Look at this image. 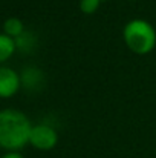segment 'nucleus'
I'll return each mask as SVG.
<instances>
[{"instance_id": "1", "label": "nucleus", "mask_w": 156, "mask_h": 158, "mask_svg": "<svg viewBox=\"0 0 156 158\" xmlns=\"http://www.w3.org/2000/svg\"><path fill=\"white\" fill-rule=\"evenodd\" d=\"M31 129V121L23 112L17 109L0 110V148L17 152L29 143Z\"/></svg>"}, {"instance_id": "2", "label": "nucleus", "mask_w": 156, "mask_h": 158, "mask_svg": "<svg viewBox=\"0 0 156 158\" xmlns=\"http://www.w3.org/2000/svg\"><path fill=\"white\" fill-rule=\"evenodd\" d=\"M122 37H124L127 48L132 52L139 54V55L149 54L156 45L155 28L142 19L130 20L124 26Z\"/></svg>"}, {"instance_id": "3", "label": "nucleus", "mask_w": 156, "mask_h": 158, "mask_svg": "<svg viewBox=\"0 0 156 158\" xmlns=\"http://www.w3.org/2000/svg\"><path fill=\"white\" fill-rule=\"evenodd\" d=\"M58 141V134L57 131L48 126V124H37L32 126L31 129V135H29V143L40 149V151H51L52 148H55Z\"/></svg>"}, {"instance_id": "4", "label": "nucleus", "mask_w": 156, "mask_h": 158, "mask_svg": "<svg viewBox=\"0 0 156 158\" xmlns=\"http://www.w3.org/2000/svg\"><path fill=\"white\" fill-rule=\"evenodd\" d=\"M20 88V77L18 74L8 68L0 66V97H11Z\"/></svg>"}, {"instance_id": "5", "label": "nucleus", "mask_w": 156, "mask_h": 158, "mask_svg": "<svg viewBox=\"0 0 156 158\" xmlns=\"http://www.w3.org/2000/svg\"><path fill=\"white\" fill-rule=\"evenodd\" d=\"M15 51V40L6 34H0V61L8 60Z\"/></svg>"}, {"instance_id": "6", "label": "nucleus", "mask_w": 156, "mask_h": 158, "mask_svg": "<svg viewBox=\"0 0 156 158\" xmlns=\"http://www.w3.org/2000/svg\"><path fill=\"white\" fill-rule=\"evenodd\" d=\"M3 29H5V34L6 35H9V37H18L23 32V23L17 17H9L8 20H5Z\"/></svg>"}, {"instance_id": "7", "label": "nucleus", "mask_w": 156, "mask_h": 158, "mask_svg": "<svg viewBox=\"0 0 156 158\" xmlns=\"http://www.w3.org/2000/svg\"><path fill=\"white\" fill-rule=\"evenodd\" d=\"M100 6V0H81L80 2V9L84 14H94Z\"/></svg>"}, {"instance_id": "8", "label": "nucleus", "mask_w": 156, "mask_h": 158, "mask_svg": "<svg viewBox=\"0 0 156 158\" xmlns=\"http://www.w3.org/2000/svg\"><path fill=\"white\" fill-rule=\"evenodd\" d=\"M2 158H25L20 152H8V154H5Z\"/></svg>"}, {"instance_id": "9", "label": "nucleus", "mask_w": 156, "mask_h": 158, "mask_svg": "<svg viewBox=\"0 0 156 158\" xmlns=\"http://www.w3.org/2000/svg\"><path fill=\"white\" fill-rule=\"evenodd\" d=\"M100 2H101V0H100Z\"/></svg>"}]
</instances>
